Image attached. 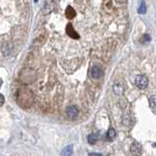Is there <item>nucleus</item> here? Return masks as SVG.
<instances>
[{"mask_svg": "<svg viewBox=\"0 0 156 156\" xmlns=\"http://www.w3.org/2000/svg\"><path fill=\"white\" fill-rule=\"evenodd\" d=\"M106 136H107V139H108V140H113V139L116 137L115 130L113 128H109L108 131H107V133H106Z\"/></svg>", "mask_w": 156, "mask_h": 156, "instance_id": "nucleus-12", "label": "nucleus"}, {"mask_svg": "<svg viewBox=\"0 0 156 156\" xmlns=\"http://www.w3.org/2000/svg\"><path fill=\"white\" fill-rule=\"evenodd\" d=\"M66 16L67 17V19H73L75 17V10L71 6H67L66 9Z\"/></svg>", "mask_w": 156, "mask_h": 156, "instance_id": "nucleus-6", "label": "nucleus"}, {"mask_svg": "<svg viewBox=\"0 0 156 156\" xmlns=\"http://www.w3.org/2000/svg\"><path fill=\"white\" fill-rule=\"evenodd\" d=\"M72 152H73L72 146H69L66 148H64V150L62 151V156H71Z\"/></svg>", "mask_w": 156, "mask_h": 156, "instance_id": "nucleus-7", "label": "nucleus"}, {"mask_svg": "<svg viewBox=\"0 0 156 156\" xmlns=\"http://www.w3.org/2000/svg\"><path fill=\"white\" fill-rule=\"evenodd\" d=\"M149 106L153 112H156V96H152L149 99Z\"/></svg>", "mask_w": 156, "mask_h": 156, "instance_id": "nucleus-9", "label": "nucleus"}, {"mask_svg": "<svg viewBox=\"0 0 156 156\" xmlns=\"http://www.w3.org/2000/svg\"><path fill=\"white\" fill-rule=\"evenodd\" d=\"M11 46H12V45L9 44V43H5L3 45V47H2V52H3L4 55H6V56L10 55V51H11V49H12V47Z\"/></svg>", "mask_w": 156, "mask_h": 156, "instance_id": "nucleus-11", "label": "nucleus"}, {"mask_svg": "<svg viewBox=\"0 0 156 156\" xmlns=\"http://www.w3.org/2000/svg\"><path fill=\"white\" fill-rule=\"evenodd\" d=\"M98 141V135L97 134H90L88 136V143L90 144H95Z\"/></svg>", "mask_w": 156, "mask_h": 156, "instance_id": "nucleus-10", "label": "nucleus"}, {"mask_svg": "<svg viewBox=\"0 0 156 156\" xmlns=\"http://www.w3.org/2000/svg\"><path fill=\"white\" fill-rule=\"evenodd\" d=\"M138 13L139 14H146V4L144 1H141V5L140 7H139L138 9Z\"/></svg>", "mask_w": 156, "mask_h": 156, "instance_id": "nucleus-13", "label": "nucleus"}, {"mask_svg": "<svg viewBox=\"0 0 156 156\" xmlns=\"http://www.w3.org/2000/svg\"><path fill=\"white\" fill-rule=\"evenodd\" d=\"M103 74V72H101V67L99 66H94L92 67V69H91V76H92L93 78L95 79H99Z\"/></svg>", "mask_w": 156, "mask_h": 156, "instance_id": "nucleus-4", "label": "nucleus"}, {"mask_svg": "<svg viewBox=\"0 0 156 156\" xmlns=\"http://www.w3.org/2000/svg\"><path fill=\"white\" fill-rule=\"evenodd\" d=\"M66 33L73 39H78L79 38L78 33L76 32L75 29L73 28V25L71 24H67V25H66Z\"/></svg>", "mask_w": 156, "mask_h": 156, "instance_id": "nucleus-3", "label": "nucleus"}, {"mask_svg": "<svg viewBox=\"0 0 156 156\" xmlns=\"http://www.w3.org/2000/svg\"><path fill=\"white\" fill-rule=\"evenodd\" d=\"M78 109L76 108L75 106H69V107H67V110H66V114L70 118H75V117H77V115H78Z\"/></svg>", "mask_w": 156, "mask_h": 156, "instance_id": "nucleus-5", "label": "nucleus"}, {"mask_svg": "<svg viewBox=\"0 0 156 156\" xmlns=\"http://www.w3.org/2000/svg\"><path fill=\"white\" fill-rule=\"evenodd\" d=\"M113 91H114V93L116 95H121V94L124 92V87L120 84H115L114 86H113Z\"/></svg>", "mask_w": 156, "mask_h": 156, "instance_id": "nucleus-8", "label": "nucleus"}, {"mask_svg": "<svg viewBox=\"0 0 156 156\" xmlns=\"http://www.w3.org/2000/svg\"><path fill=\"white\" fill-rule=\"evenodd\" d=\"M135 84L139 89L143 90L148 86V79L146 78V76H144L143 74L137 75L135 78Z\"/></svg>", "mask_w": 156, "mask_h": 156, "instance_id": "nucleus-1", "label": "nucleus"}, {"mask_svg": "<svg viewBox=\"0 0 156 156\" xmlns=\"http://www.w3.org/2000/svg\"><path fill=\"white\" fill-rule=\"evenodd\" d=\"M131 152L135 156H141V154L143 153V146H141V144L138 143V141H135L131 146Z\"/></svg>", "mask_w": 156, "mask_h": 156, "instance_id": "nucleus-2", "label": "nucleus"}, {"mask_svg": "<svg viewBox=\"0 0 156 156\" xmlns=\"http://www.w3.org/2000/svg\"><path fill=\"white\" fill-rule=\"evenodd\" d=\"M4 101H5V98H4V96L2 95V94H0V106H3Z\"/></svg>", "mask_w": 156, "mask_h": 156, "instance_id": "nucleus-15", "label": "nucleus"}, {"mask_svg": "<svg viewBox=\"0 0 156 156\" xmlns=\"http://www.w3.org/2000/svg\"><path fill=\"white\" fill-rule=\"evenodd\" d=\"M89 156H104L103 154H101V153H97V152H92L90 153Z\"/></svg>", "mask_w": 156, "mask_h": 156, "instance_id": "nucleus-16", "label": "nucleus"}, {"mask_svg": "<svg viewBox=\"0 0 156 156\" xmlns=\"http://www.w3.org/2000/svg\"><path fill=\"white\" fill-rule=\"evenodd\" d=\"M150 40H151V37H150V35L144 34V35H143V37H141V43H146V42H149Z\"/></svg>", "mask_w": 156, "mask_h": 156, "instance_id": "nucleus-14", "label": "nucleus"}]
</instances>
